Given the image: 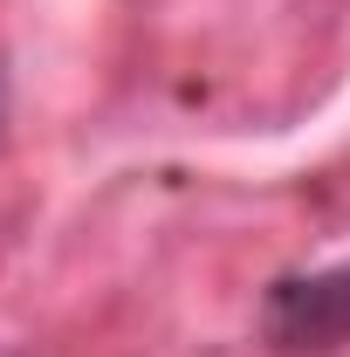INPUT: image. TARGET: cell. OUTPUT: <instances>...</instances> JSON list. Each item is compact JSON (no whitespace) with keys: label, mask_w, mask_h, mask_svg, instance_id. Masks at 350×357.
Segmentation results:
<instances>
[{"label":"cell","mask_w":350,"mask_h":357,"mask_svg":"<svg viewBox=\"0 0 350 357\" xmlns=\"http://www.w3.org/2000/svg\"><path fill=\"white\" fill-rule=\"evenodd\" d=\"M268 337L289 351H323L350 337V268H323V275H296L275 282L268 296Z\"/></svg>","instance_id":"6da1fadb"}]
</instances>
